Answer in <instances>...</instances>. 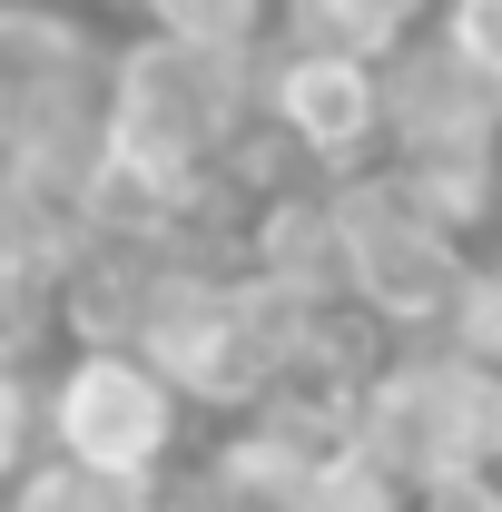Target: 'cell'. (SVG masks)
Segmentation results:
<instances>
[{"mask_svg": "<svg viewBox=\"0 0 502 512\" xmlns=\"http://www.w3.org/2000/svg\"><path fill=\"white\" fill-rule=\"evenodd\" d=\"M256 119V60H207L158 30H109L99 60V148L158 178H207Z\"/></svg>", "mask_w": 502, "mask_h": 512, "instance_id": "1", "label": "cell"}, {"mask_svg": "<svg viewBox=\"0 0 502 512\" xmlns=\"http://www.w3.org/2000/svg\"><path fill=\"white\" fill-rule=\"evenodd\" d=\"M188 444V404L168 375L128 345H60L40 365V453L119 473V483H168Z\"/></svg>", "mask_w": 502, "mask_h": 512, "instance_id": "2", "label": "cell"}, {"mask_svg": "<svg viewBox=\"0 0 502 512\" xmlns=\"http://www.w3.org/2000/svg\"><path fill=\"white\" fill-rule=\"evenodd\" d=\"M256 119L276 128V148L306 178H345L384 148V109H375V60L345 50H256Z\"/></svg>", "mask_w": 502, "mask_h": 512, "instance_id": "3", "label": "cell"}, {"mask_svg": "<svg viewBox=\"0 0 502 512\" xmlns=\"http://www.w3.org/2000/svg\"><path fill=\"white\" fill-rule=\"evenodd\" d=\"M375 109H384L375 158H443V148H493L502 138V89L473 60H453L434 30H414L404 50L375 60Z\"/></svg>", "mask_w": 502, "mask_h": 512, "instance_id": "4", "label": "cell"}, {"mask_svg": "<svg viewBox=\"0 0 502 512\" xmlns=\"http://www.w3.org/2000/svg\"><path fill=\"white\" fill-rule=\"evenodd\" d=\"M414 30H434V0H276V50H345V60H384Z\"/></svg>", "mask_w": 502, "mask_h": 512, "instance_id": "5", "label": "cell"}, {"mask_svg": "<svg viewBox=\"0 0 502 512\" xmlns=\"http://www.w3.org/2000/svg\"><path fill=\"white\" fill-rule=\"evenodd\" d=\"M128 10H138V30L207 50V60H256L276 30V0H128Z\"/></svg>", "mask_w": 502, "mask_h": 512, "instance_id": "6", "label": "cell"}, {"mask_svg": "<svg viewBox=\"0 0 502 512\" xmlns=\"http://www.w3.org/2000/svg\"><path fill=\"white\" fill-rule=\"evenodd\" d=\"M158 493H168V483H119V473H89V463L40 453V463L0 493V512H158Z\"/></svg>", "mask_w": 502, "mask_h": 512, "instance_id": "7", "label": "cell"}, {"mask_svg": "<svg viewBox=\"0 0 502 512\" xmlns=\"http://www.w3.org/2000/svg\"><path fill=\"white\" fill-rule=\"evenodd\" d=\"M296 512H404V483H394V473H375L365 453L345 444V453H325V463L306 473Z\"/></svg>", "mask_w": 502, "mask_h": 512, "instance_id": "8", "label": "cell"}, {"mask_svg": "<svg viewBox=\"0 0 502 512\" xmlns=\"http://www.w3.org/2000/svg\"><path fill=\"white\" fill-rule=\"evenodd\" d=\"M50 355H60V335H50V296H30V286L0 276V375H40Z\"/></svg>", "mask_w": 502, "mask_h": 512, "instance_id": "9", "label": "cell"}, {"mask_svg": "<svg viewBox=\"0 0 502 512\" xmlns=\"http://www.w3.org/2000/svg\"><path fill=\"white\" fill-rule=\"evenodd\" d=\"M434 40L502 89V0H434Z\"/></svg>", "mask_w": 502, "mask_h": 512, "instance_id": "10", "label": "cell"}, {"mask_svg": "<svg viewBox=\"0 0 502 512\" xmlns=\"http://www.w3.org/2000/svg\"><path fill=\"white\" fill-rule=\"evenodd\" d=\"M40 463V375H0V493Z\"/></svg>", "mask_w": 502, "mask_h": 512, "instance_id": "11", "label": "cell"}, {"mask_svg": "<svg viewBox=\"0 0 502 512\" xmlns=\"http://www.w3.org/2000/svg\"><path fill=\"white\" fill-rule=\"evenodd\" d=\"M404 512H502V473H443L424 493H404Z\"/></svg>", "mask_w": 502, "mask_h": 512, "instance_id": "12", "label": "cell"}, {"mask_svg": "<svg viewBox=\"0 0 502 512\" xmlns=\"http://www.w3.org/2000/svg\"><path fill=\"white\" fill-rule=\"evenodd\" d=\"M493 237H502V138H493Z\"/></svg>", "mask_w": 502, "mask_h": 512, "instance_id": "13", "label": "cell"}, {"mask_svg": "<svg viewBox=\"0 0 502 512\" xmlns=\"http://www.w3.org/2000/svg\"><path fill=\"white\" fill-rule=\"evenodd\" d=\"M158 512H207V503H188V493H158Z\"/></svg>", "mask_w": 502, "mask_h": 512, "instance_id": "14", "label": "cell"}, {"mask_svg": "<svg viewBox=\"0 0 502 512\" xmlns=\"http://www.w3.org/2000/svg\"><path fill=\"white\" fill-rule=\"evenodd\" d=\"M483 266H493V286H502V237H493V256H483Z\"/></svg>", "mask_w": 502, "mask_h": 512, "instance_id": "15", "label": "cell"}]
</instances>
